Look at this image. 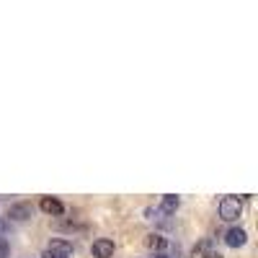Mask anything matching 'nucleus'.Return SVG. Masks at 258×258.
<instances>
[{"mask_svg":"<svg viewBox=\"0 0 258 258\" xmlns=\"http://www.w3.org/2000/svg\"><path fill=\"white\" fill-rule=\"evenodd\" d=\"M240 212H243V201L238 196H225L220 201V217L225 222H235L240 217Z\"/></svg>","mask_w":258,"mask_h":258,"instance_id":"f257e3e1","label":"nucleus"},{"mask_svg":"<svg viewBox=\"0 0 258 258\" xmlns=\"http://www.w3.org/2000/svg\"><path fill=\"white\" fill-rule=\"evenodd\" d=\"M41 258H73V243H67V240H52L47 245V251H44Z\"/></svg>","mask_w":258,"mask_h":258,"instance_id":"f03ea898","label":"nucleus"},{"mask_svg":"<svg viewBox=\"0 0 258 258\" xmlns=\"http://www.w3.org/2000/svg\"><path fill=\"white\" fill-rule=\"evenodd\" d=\"M31 215H34V207L26 204V201H21V204H10V209H8V222H26Z\"/></svg>","mask_w":258,"mask_h":258,"instance_id":"7ed1b4c3","label":"nucleus"},{"mask_svg":"<svg viewBox=\"0 0 258 258\" xmlns=\"http://www.w3.org/2000/svg\"><path fill=\"white\" fill-rule=\"evenodd\" d=\"M93 258H111L114 256V251H116V245H114V240H109V238H98V240H93Z\"/></svg>","mask_w":258,"mask_h":258,"instance_id":"20e7f679","label":"nucleus"},{"mask_svg":"<svg viewBox=\"0 0 258 258\" xmlns=\"http://www.w3.org/2000/svg\"><path fill=\"white\" fill-rule=\"evenodd\" d=\"M39 207H41L44 215H52V217H60L62 212H65L62 201H60V199H52V196H44V199L39 201Z\"/></svg>","mask_w":258,"mask_h":258,"instance_id":"39448f33","label":"nucleus"},{"mask_svg":"<svg viewBox=\"0 0 258 258\" xmlns=\"http://www.w3.org/2000/svg\"><path fill=\"white\" fill-rule=\"evenodd\" d=\"M245 240H248V232L243 227H230L227 235H225V243L230 248H240V245H245Z\"/></svg>","mask_w":258,"mask_h":258,"instance_id":"423d86ee","label":"nucleus"},{"mask_svg":"<svg viewBox=\"0 0 258 258\" xmlns=\"http://www.w3.org/2000/svg\"><path fill=\"white\" fill-rule=\"evenodd\" d=\"M178 207H181V199H178L176 194H165L163 201H160V207H158V212H160V215H176Z\"/></svg>","mask_w":258,"mask_h":258,"instance_id":"0eeeda50","label":"nucleus"},{"mask_svg":"<svg viewBox=\"0 0 258 258\" xmlns=\"http://www.w3.org/2000/svg\"><path fill=\"white\" fill-rule=\"evenodd\" d=\"M145 245L152 251V253H163L165 248H168V240L163 238V235H158V232H152V235H147V240H145Z\"/></svg>","mask_w":258,"mask_h":258,"instance_id":"6e6552de","label":"nucleus"},{"mask_svg":"<svg viewBox=\"0 0 258 258\" xmlns=\"http://www.w3.org/2000/svg\"><path fill=\"white\" fill-rule=\"evenodd\" d=\"M8 256H10V245H8V240L0 238V258H8Z\"/></svg>","mask_w":258,"mask_h":258,"instance_id":"1a4fd4ad","label":"nucleus"},{"mask_svg":"<svg viewBox=\"0 0 258 258\" xmlns=\"http://www.w3.org/2000/svg\"><path fill=\"white\" fill-rule=\"evenodd\" d=\"M10 232V222L8 220H0V238H3L5 240V235Z\"/></svg>","mask_w":258,"mask_h":258,"instance_id":"9d476101","label":"nucleus"},{"mask_svg":"<svg viewBox=\"0 0 258 258\" xmlns=\"http://www.w3.org/2000/svg\"><path fill=\"white\" fill-rule=\"evenodd\" d=\"M152 258H168V256H165V253H155Z\"/></svg>","mask_w":258,"mask_h":258,"instance_id":"9b49d317","label":"nucleus"}]
</instances>
